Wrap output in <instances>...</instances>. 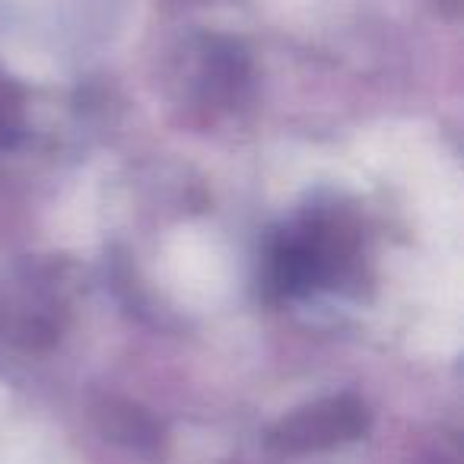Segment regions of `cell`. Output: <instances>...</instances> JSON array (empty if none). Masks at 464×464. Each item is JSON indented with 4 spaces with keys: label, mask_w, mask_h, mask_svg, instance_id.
I'll list each match as a JSON object with an SVG mask.
<instances>
[{
    "label": "cell",
    "mask_w": 464,
    "mask_h": 464,
    "mask_svg": "<svg viewBox=\"0 0 464 464\" xmlns=\"http://www.w3.org/2000/svg\"><path fill=\"white\" fill-rule=\"evenodd\" d=\"M369 426L366 407L356 398H328L312 407H303L293 417L280 420L271 430L267 442L286 455H303V451H322L343 445L350 439H360Z\"/></svg>",
    "instance_id": "cell-1"
},
{
    "label": "cell",
    "mask_w": 464,
    "mask_h": 464,
    "mask_svg": "<svg viewBox=\"0 0 464 464\" xmlns=\"http://www.w3.org/2000/svg\"><path fill=\"white\" fill-rule=\"evenodd\" d=\"M99 423L109 432L111 439L130 445V449H153L162 439V430L147 411L134 404H118V401H109V404L99 411Z\"/></svg>",
    "instance_id": "cell-2"
},
{
    "label": "cell",
    "mask_w": 464,
    "mask_h": 464,
    "mask_svg": "<svg viewBox=\"0 0 464 464\" xmlns=\"http://www.w3.org/2000/svg\"><path fill=\"white\" fill-rule=\"evenodd\" d=\"M248 80V58L236 42H213L207 52V92L217 99L239 96Z\"/></svg>",
    "instance_id": "cell-3"
},
{
    "label": "cell",
    "mask_w": 464,
    "mask_h": 464,
    "mask_svg": "<svg viewBox=\"0 0 464 464\" xmlns=\"http://www.w3.org/2000/svg\"><path fill=\"white\" fill-rule=\"evenodd\" d=\"M20 128H23V92L16 83L0 77V147H10L20 137Z\"/></svg>",
    "instance_id": "cell-4"
}]
</instances>
